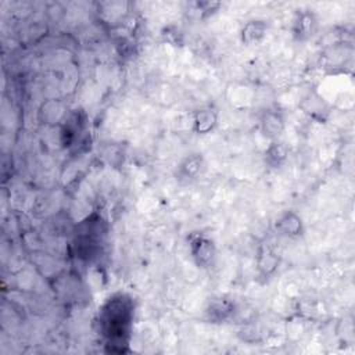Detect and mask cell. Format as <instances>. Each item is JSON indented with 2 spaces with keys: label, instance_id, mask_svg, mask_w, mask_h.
Segmentation results:
<instances>
[{
  "label": "cell",
  "instance_id": "obj_1",
  "mask_svg": "<svg viewBox=\"0 0 355 355\" xmlns=\"http://www.w3.org/2000/svg\"><path fill=\"white\" fill-rule=\"evenodd\" d=\"M135 316V301L126 293H115L105 300L97 313L98 333L108 352L128 351Z\"/></svg>",
  "mask_w": 355,
  "mask_h": 355
},
{
  "label": "cell",
  "instance_id": "obj_2",
  "mask_svg": "<svg viewBox=\"0 0 355 355\" xmlns=\"http://www.w3.org/2000/svg\"><path fill=\"white\" fill-rule=\"evenodd\" d=\"M189 252L194 263L201 269H209L216 261V245L212 239L201 232H193L187 237Z\"/></svg>",
  "mask_w": 355,
  "mask_h": 355
},
{
  "label": "cell",
  "instance_id": "obj_3",
  "mask_svg": "<svg viewBox=\"0 0 355 355\" xmlns=\"http://www.w3.org/2000/svg\"><path fill=\"white\" fill-rule=\"evenodd\" d=\"M319 21L318 17L313 11L311 10H300L297 11L293 25H291V32L295 40L298 42H306L309 40L318 31Z\"/></svg>",
  "mask_w": 355,
  "mask_h": 355
},
{
  "label": "cell",
  "instance_id": "obj_4",
  "mask_svg": "<svg viewBox=\"0 0 355 355\" xmlns=\"http://www.w3.org/2000/svg\"><path fill=\"white\" fill-rule=\"evenodd\" d=\"M280 265V255L268 240H263L257 251V269L261 277H270Z\"/></svg>",
  "mask_w": 355,
  "mask_h": 355
},
{
  "label": "cell",
  "instance_id": "obj_5",
  "mask_svg": "<svg viewBox=\"0 0 355 355\" xmlns=\"http://www.w3.org/2000/svg\"><path fill=\"white\" fill-rule=\"evenodd\" d=\"M207 169V162L202 154L193 153L187 155L182 162L178 165L176 169V179L182 183H191L197 180Z\"/></svg>",
  "mask_w": 355,
  "mask_h": 355
},
{
  "label": "cell",
  "instance_id": "obj_6",
  "mask_svg": "<svg viewBox=\"0 0 355 355\" xmlns=\"http://www.w3.org/2000/svg\"><path fill=\"white\" fill-rule=\"evenodd\" d=\"M236 313V302L225 295L212 298L205 308V318L211 323H225Z\"/></svg>",
  "mask_w": 355,
  "mask_h": 355
},
{
  "label": "cell",
  "instance_id": "obj_7",
  "mask_svg": "<svg viewBox=\"0 0 355 355\" xmlns=\"http://www.w3.org/2000/svg\"><path fill=\"white\" fill-rule=\"evenodd\" d=\"M275 230L279 236L287 239H298L304 233V222L294 211H286L275 222Z\"/></svg>",
  "mask_w": 355,
  "mask_h": 355
},
{
  "label": "cell",
  "instance_id": "obj_8",
  "mask_svg": "<svg viewBox=\"0 0 355 355\" xmlns=\"http://www.w3.org/2000/svg\"><path fill=\"white\" fill-rule=\"evenodd\" d=\"M284 126V116L276 108H268L259 116V128L263 136L270 140H277L279 136L283 133Z\"/></svg>",
  "mask_w": 355,
  "mask_h": 355
},
{
  "label": "cell",
  "instance_id": "obj_9",
  "mask_svg": "<svg viewBox=\"0 0 355 355\" xmlns=\"http://www.w3.org/2000/svg\"><path fill=\"white\" fill-rule=\"evenodd\" d=\"M218 125V112L211 107L200 108L193 115V130L197 135H207Z\"/></svg>",
  "mask_w": 355,
  "mask_h": 355
},
{
  "label": "cell",
  "instance_id": "obj_10",
  "mask_svg": "<svg viewBox=\"0 0 355 355\" xmlns=\"http://www.w3.org/2000/svg\"><path fill=\"white\" fill-rule=\"evenodd\" d=\"M266 32H268L266 21L255 18V19L247 21L243 25L240 31V37L244 44H254L261 42L266 36Z\"/></svg>",
  "mask_w": 355,
  "mask_h": 355
},
{
  "label": "cell",
  "instance_id": "obj_11",
  "mask_svg": "<svg viewBox=\"0 0 355 355\" xmlns=\"http://www.w3.org/2000/svg\"><path fill=\"white\" fill-rule=\"evenodd\" d=\"M301 108L306 115H309L311 118L318 119V121H323L329 114V107H327L326 101L316 92H311L302 100Z\"/></svg>",
  "mask_w": 355,
  "mask_h": 355
},
{
  "label": "cell",
  "instance_id": "obj_12",
  "mask_svg": "<svg viewBox=\"0 0 355 355\" xmlns=\"http://www.w3.org/2000/svg\"><path fill=\"white\" fill-rule=\"evenodd\" d=\"M288 157V147L282 140H270L269 146L263 153L265 164L270 168L282 166Z\"/></svg>",
  "mask_w": 355,
  "mask_h": 355
},
{
  "label": "cell",
  "instance_id": "obj_13",
  "mask_svg": "<svg viewBox=\"0 0 355 355\" xmlns=\"http://www.w3.org/2000/svg\"><path fill=\"white\" fill-rule=\"evenodd\" d=\"M222 4L219 1H208V0H204V1H194L191 3V8L194 12H197V17L198 18H207V17H211L212 14H215L219 7Z\"/></svg>",
  "mask_w": 355,
  "mask_h": 355
},
{
  "label": "cell",
  "instance_id": "obj_14",
  "mask_svg": "<svg viewBox=\"0 0 355 355\" xmlns=\"http://www.w3.org/2000/svg\"><path fill=\"white\" fill-rule=\"evenodd\" d=\"M162 36L166 42H169L173 46H182L183 44V32L179 26L169 25L162 31Z\"/></svg>",
  "mask_w": 355,
  "mask_h": 355
}]
</instances>
